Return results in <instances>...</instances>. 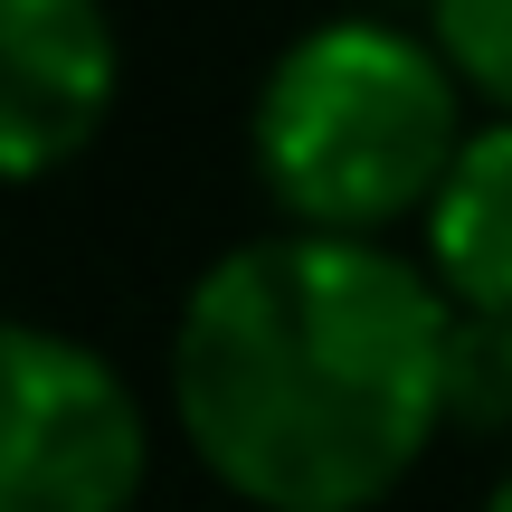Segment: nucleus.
Listing matches in <instances>:
<instances>
[{"label":"nucleus","instance_id":"obj_7","mask_svg":"<svg viewBox=\"0 0 512 512\" xmlns=\"http://www.w3.org/2000/svg\"><path fill=\"white\" fill-rule=\"evenodd\" d=\"M427 19H437V48L456 57V76L512 114V0H427Z\"/></svg>","mask_w":512,"mask_h":512},{"label":"nucleus","instance_id":"obj_4","mask_svg":"<svg viewBox=\"0 0 512 512\" xmlns=\"http://www.w3.org/2000/svg\"><path fill=\"white\" fill-rule=\"evenodd\" d=\"M114 105L105 0H0V162L10 181H48L95 143Z\"/></svg>","mask_w":512,"mask_h":512},{"label":"nucleus","instance_id":"obj_9","mask_svg":"<svg viewBox=\"0 0 512 512\" xmlns=\"http://www.w3.org/2000/svg\"><path fill=\"white\" fill-rule=\"evenodd\" d=\"M380 10H399V0H380Z\"/></svg>","mask_w":512,"mask_h":512},{"label":"nucleus","instance_id":"obj_6","mask_svg":"<svg viewBox=\"0 0 512 512\" xmlns=\"http://www.w3.org/2000/svg\"><path fill=\"white\" fill-rule=\"evenodd\" d=\"M446 418L456 427H512V313L456 304L446 332Z\"/></svg>","mask_w":512,"mask_h":512},{"label":"nucleus","instance_id":"obj_1","mask_svg":"<svg viewBox=\"0 0 512 512\" xmlns=\"http://www.w3.org/2000/svg\"><path fill=\"white\" fill-rule=\"evenodd\" d=\"M456 294L351 228L256 238L190 285L171 408L256 512H370L446 427Z\"/></svg>","mask_w":512,"mask_h":512},{"label":"nucleus","instance_id":"obj_2","mask_svg":"<svg viewBox=\"0 0 512 512\" xmlns=\"http://www.w3.org/2000/svg\"><path fill=\"white\" fill-rule=\"evenodd\" d=\"M456 57L399 19H332L275 57L256 95V171L294 228H370L437 200L465 152Z\"/></svg>","mask_w":512,"mask_h":512},{"label":"nucleus","instance_id":"obj_8","mask_svg":"<svg viewBox=\"0 0 512 512\" xmlns=\"http://www.w3.org/2000/svg\"><path fill=\"white\" fill-rule=\"evenodd\" d=\"M484 512H512V475H503V484H494V503H484Z\"/></svg>","mask_w":512,"mask_h":512},{"label":"nucleus","instance_id":"obj_5","mask_svg":"<svg viewBox=\"0 0 512 512\" xmlns=\"http://www.w3.org/2000/svg\"><path fill=\"white\" fill-rule=\"evenodd\" d=\"M427 275L456 304H503L512 313V114L465 133L427 200Z\"/></svg>","mask_w":512,"mask_h":512},{"label":"nucleus","instance_id":"obj_3","mask_svg":"<svg viewBox=\"0 0 512 512\" xmlns=\"http://www.w3.org/2000/svg\"><path fill=\"white\" fill-rule=\"evenodd\" d=\"M10 427H0V512H133L143 494V408L86 342L10 323Z\"/></svg>","mask_w":512,"mask_h":512}]
</instances>
